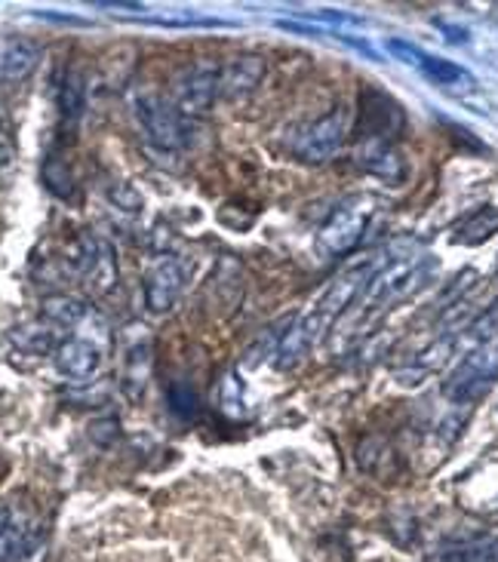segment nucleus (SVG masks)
Instances as JSON below:
<instances>
[{"instance_id":"obj_11","label":"nucleus","mask_w":498,"mask_h":562,"mask_svg":"<svg viewBox=\"0 0 498 562\" xmlns=\"http://www.w3.org/2000/svg\"><path fill=\"white\" fill-rule=\"evenodd\" d=\"M354 164L376 176L381 182L400 184L407 179V157L394 145V138L385 136H357L354 145Z\"/></svg>"},{"instance_id":"obj_19","label":"nucleus","mask_w":498,"mask_h":562,"mask_svg":"<svg viewBox=\"0 0 498 562\" xmlns=\"http://www.w3.org/2000/svg\"><path fill=\"white\" fill-rule=\"evenodd\" d=\"M59 121L62 126H77L80 114H84V77L75 68H68L59 80Z\"/></svg>"},{"instance_id":"obj_21","label":"nucleus","mask_w":498,"mask_h":562,"mask_svg":"<svg viewBox=\"0 0 498 562\" xmlns=\"http://www.w3.org/2000/svg\"><path fill=\"white\" fill-rule=\"evenodd\" d=\"M87 314V304L77 302L71 295H53L44 302V317L46 323H53V329H62V326H75Z\"/></svg>"},{"instance_id":"obj_23","label":"nucleus","mask_w":498,"mask_h":562,"mask_svg":"<svg viewBox=\"0 0 498 562\" xmlns=\"http://www.w3.org/2000/svg\"><path fill=\"white\" fill-rule=\"evenodd\" d=\"M169 406H173V412H176L179 418H191L197 412V394L188 384H176V387L169 391Z\"/></svg>"},{"instance_id":"obj_6","label":"nucleus","mask_w":498,"mask_h":562,"mask_svg":"<svg viewBox=\"0 0 498 562\" xmlns=\"http://www.w3.org/2000/svg\"><path fill=\"white\" fill-rule=\"evenodd\" d=\"M188 265L173 256V252H164L148 265L145 271V280H142V292H145V307L152 314H169L176 302L181 299V292L188 286Z\"/></svg>"},{"instance_id":"obj_13","label":"nucleus","mask_w":498,"mask_h":562,"mask_svg":"<svg viewBox=\"0 0 498 562\" xmlns=\"http://www.w3.org/2000/svg\"><path fill=\"white\" fill-rule=\"evenodd\" d=\"M268 61L258 53H241L225 65H219V99H243L250 92L258 90V83L265 80Z\"/></svg>"},{"instance_id":"obj_4","label":"nucleus","mask_w":498,"mask_h":562,"mask_svg":"<svg viewBox=\"0 0 498 562\" xmlns=\"http://www.w3.org/2000/svg\"><path fill=\"white\" fill-rule=\"evenodd\" d=\"M351 130H354V114L342 105L332 108L323 117L311 121L289 138V151L296 154L302 164H311V167L330 164L332 157L345 148Z\"/></svg>"},{"instance_id":"obj_7","label":"nucleus","mask_w":498,"mask_h":562,"mask_svg":"<svg viewBox=\"0 0 498 562\" xmlns=\"http://www.w3.org/2000/svg\"><path fill=\"white\" fill-rule=\"evenodd\" d=\"M77 277L87 292L108 295L118 283V256L114 246L99 234H84L77 246Z\"/></svg>"},{"instance_id":"obj_2","label":"nucleus","mask_w":498,"mask_h":562,"mask_svg":"<svg viewBox=\"0 0 498 562\" xmlns=\"http://www.w3.org/2000/svg\"><path fill=\"white\" fill-rule=\"evenodd\" d=\"M438 261L431 256H400L391 259L385 268H378L373 280L366 283L361 299L351 304L345 317H351L354 329L373 326L381 314H388L391 307L403 304L409 295H416V289L428 283V277L434 274Z\"/></svg>"},{"instance_id":"obj_18","label":"nucleus","mask_w":498,"mask_h":562,"mask_svg":"<svg viewBox=\"0 0 498 562\" xmlns=\"http://www.w3.org/2000/svg\"><path fill=\"white\" fill-rule=\"evenodd\" d=\"M498 234V206H480L477 213L462 218L453 231V240L458 246H480Z\"/></svg>"},{"instance_id":"obj_8","label":"nucleus","mask_w":498,"mask_h":562,"mask_svg":"<svg viewBox=\"0 0 498 562\" xmlns=\"http://www.w3.org/2000/svg\"><path fill=\"white\" fill-rule=\"evenodd\" d=\"M366 222H369V210L363 200H347L342 203L335 213L330 215V222L320 228L318 246L323 256L330 259H339V256H347L354 246L361 244L363 231H366Z\"/></svg>"},{"instance_id":"obj_14","label":"nucleus","mask_w":498,"mask_h":562,"mask_svg":"<svg viewBox=\"0 0 498 562\" xmlns=\"http://www.w3.org/2000/svg\"><path fill=\"white\" fill-rule=\"evenodd\" d=\"M361 136H385L397 138L403 130V108L394 102L388 92H366L361 102Z\"/></svg>"},{"instance_id":"obj_12","label":"nucleus","mask_w":498,"mask_h":562,"mask_svg":"<svg viewBox=\"0 0 498 562\" xmlns=\"http://www.w3.org/2000/svg\"><path fill=\"white\" fill-rule=\"evenodd\" d=\"M41 541V529L31 514L13 504L0 507V562H22Z\"/></svg>"},{"instance_id":"obj_1","label":"nucleus","mask_w":498,"mask_h":562,"mask_svg":"<svg viewBox=\"0 0 498 562\" xmlns=\"http://www.w3.org/2000/svg\"><path fill=\"white\" fill-rule=\"evenodd\" d=\"M376 271L378 261L366 259L361 265H354V268H347L345 274L335 277L327 286V292L314 302V307L277 341V353H274L277 369H292V366L302 363L305 357L323 341V335L335 326V319L345 317L347 311H351V304L361 299V292L373 280Z\"/></svg>"},{"instance_id":"obj_24","label":"nucleus","mask_w":498,"mask_h":562,"mask_svg":"<svg viewBox=\"0 0 498 562\" xmlns=\"http://www.w3.org/2000/svg\"><path fill=\"white\" fill-rule=\"evenodd\" d=\"M471 335H474L477 341H486V338L498 335V299L489 304V307H486L480 317L474 319V326H471Z\"/></svg>"},{"instance_id":"obj_9","label":"nucleus","mask_w":498,"mask_h":562,"mask_svg":"<svg viewBox=\"0 0 498 562\" xmlns=\"http://www.w3.org/2000/svg\"><path fill=\"white\" fill-rule=\"evenodd\" d=\"M215 99H219V68L210 61L185 68L179 80L173 83V102L185 117L207 114L215 105Z\"/></svg>"},{"instance_id":"obj_17","label":"nucleus","mask_w":498,"mask_h":562,"mask_svg":"<svg viewBox=\"0 0 498 562\" xmlns=\"http://www.w3.org/2000/svg\"><path fill=\"white\" fill-rule=\"evenodd\" d=\"M41 61V44L34 41H13L10 46H3L0 53V77L7 83H15L22 77H29Z\"/></svg>"},{"instance_id":"obj_10","label":"nucleus","mask_w":498,"mask_h":562,"mask_svg":"<svg viewBox=\"0 0 498 562\" xmlns=\"http://www.w3.org/2000/svg\"><path fill=\"white\" fill-rule=\"evenodd\" d=\"M388 49L391 56L403 61V65H412L419 75H424L428 80H434L438 87H474V75L465 71L462 65L443 59V56H434V53H424L422 46L409 44V41H388Z\"/></svg>"},{"instance_id":"obj_3","label":"nucleus","mask_w":498,"mask_h":562,"mask_svg":"<svg viewBox=\"0 0 498 562\" xmlns=\"http://www.w3.org/2000/svg\"><path fill=\"white\" fill-rule=\"evenodd\" d=\"M136 123L142 126L145 138L161 151H185L191 142V123L181 114L173 99H164L161 92L139 90L130 99Z\"/></svg>"},{"instance_id":"obj_22","label":"nucleus","mask_w":498,"mask_h":562,"mask_svg":"<svg viewBox=\"0 0 498 562\" xmlns=\"http://www.w3.org/2000/svg\"><path fill=\"white\" fill-rule=\"evenodd\" d=\"M46 182H49V188H53L59 198H68V194H71V172H68V167L62 164L59 157H53V160L46 164Z\"/></svg>"},{"instance_id":"obj_5","label":"nucleus","mask_w":498,"mask_h":562,"mask_svg":"<svg viewBox=\"0 0 498 562\" xmlns=\"http://www.w3.org/2000/svg\"><path fill=\"white\" fill-rule=\"evenodd\" d=\"M498 381V335L480 341L477 348L471 350L462 363L455 366L453 372L443 381V394L450 396L453 403L471 406L474 400H480L493 391V384Z\"/></svg>"},{"instance_id":"obj_16","label":"nucleus","mask_w":498,"mask_h":562,"mask_svg":"<svg viewBox=\"0 0 498 562\" xmlns=\"http://www.w3.org/2000/svg\"><path fill=\"white\" fill-rule=\"evenodd\" d=\"M56 369L71 381L92 379L99 369V348L87 338H65L56 348Z\"/></svg>"},{"instance_id":"obj_20","label":"nucleus","mask_w":498,"mask_h":562,"mask_svg":"<svg viewBox=\"0 0 498 562\" xmlns=\"http://www.w3.org/2000/svg\"><path fill=\"white\" fill-rule=\"evenodd\" d=\"M443 562H498V538H480V541H458L440 550Z\"/></svg>"},{"instance_id":"obj_15","label":"nucleus","mask_w":498,"mask_h":562,"mask_svg":"<svg viewBox=\"0 0 498 562\" xmlns=\"http://www.w3.org/2000/svg\"><path fill=\"white\" fill-rule=\"evenodd\" d=\"M455 345H458V338L455 333L450 335H440L438 341H431L428 348L419 350L412 360H409L400 372H397V379L407 381V384H422L424 379H431L434 372H440L443 366L450 363V357H453Z\"/></svg>"},{"instance_id":"obj_25","label":"nucleus","mask_w":498,"mask_h":562,"mask_svg":"<svg viewBox=\"0 0 498 562\" xmlns=\"http://www.w3.org/2000/svg\"><path fill=\"white\" fill-rule=\"evenodd\" d=\"M0 133H3V105H0Z\"/></svg>"}]
</instances>
